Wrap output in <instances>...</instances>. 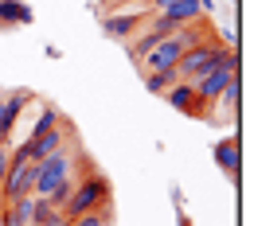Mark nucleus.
<instances>
[{
	"mask_svg": "<svg viewBox=\"0 0 254 226\" xmlns=\"http://www.w3.org/2000/svg\"><path fill=\"white\" fill-rule=\"evenodd\" d=\"M74 164H78V148H74V140H66L59 152H51V156H43V160H35V180H32V195L39 199H47V195L55 191L63 180L74 176Z\"/></svg>",
	"mask_w": 254,
	"mask_h": 226,
	"instance_id": "1",
	"label": "nucleus"
},
{
	"mask_svg": "<svg viewBox=\"0 0 254 226\" xmlns=\"http://www.w3.org/2000/svg\"><path fill=\"white\" fill-rule=\"evenodd\" d=\"M106 203H110V180L98 168H86V176L74 180V191L63 203V215L66 219H78V215H90V211L106 207Z\"/></svg>",
	"mask_w": 254,
	"mask_h": 226,
	"instance_id": "2",
	"label": "nucleus"
},
{
	"mask_svg": "<svg viewBox=\"0 0 254 226\" xmlns=\"http://www.w3.org/2000/svg\"><path fill=\"white\" fill-rule=\"evenodd\" d=\"M223 47L219 39H199V43H191L188 51L180 55V63H176V78H184V82H195L199 74H207V70H215L219 66V59H223Z\"/></svg>",
	"mask_w": 254,
	"mask_h": 226,
	"instance_id": "3",
	"label": "nucleus"
},
{
	"mask_svg": "<svg viewBox=\"0 0 254 226\" xmlns=\"http://www.w3.org/2000/svg\"><path fill=\"white\" fill-rule=\"evenodd\" d=\"M153 16V8L145 4V0H133V8H122V4H114V16H102V32L110 35V39H133V35L141 32V24Z\"/></svg>",
	"mask_w": 254,
	"mask_h": 226,
	"instance_id": "4",
	"label": "nucleus"
},
{
	"mask_svg": "<svg viewBox=\"0 0 254 226\" xmlns=\"http://www.w3.org/2000/svg\"><path fill=\"white\" fill-rule=\"evenodd\" d=\"M235 70H239V55L227 47V51H223V59H219V66H215V70H207V74H199V78L191 82V86H195V97H199V105H203V109H207L211 101H219L223 86L235 78Z\"/></svg>",
	"mask_w": 254,
	"mask_h": 226,
	"instance_id": "5",
	"label": "nucleus"
},
{
	"mask_svg": "<svg viewBox=\"0 0 254 226\" xmlns=\"http://www.w3.org/2000/svg\"><path fill=\"white\" fill-rule=\"evenodd\" d=\"M32 180H35V160H28L20 148H12L8 156V172L0 180V203H12L20 195H32Z\"/></svg>",
	"mask_w": 254,
	"mask_h": 226,
	"instance_id": "6",
	"label": "nucleus"
},
{
	"mask_svg": "<svg viewBox=\"0 0 254 226\" xmlns=\"http://www.w3.org/2000/svg\"><path fill=\"white\" fill-rule=\"evenodd\" d=\"M66 140H74V129H70V121H59V125H51V129H43V133H32V136L20 144V152H24L28 160H43V156L59 152Z\"/></svg>",
	"mask_w": 254,
	"mask_h": 226,
	"instance_id": "7",
	"label": "nucleus"
},
{
	"mask_svg": "<svg viewBox=\"0 0 254 226\" xmlns=\"http://www.w3.org/2000/svg\"><path fill=\"white\" fill-rule=\"evenodd\" d=\"M32 101H35L32 90H12L8 97H0V140H4V144H8L12 129L20 125V117H24V109H28Z\"/></svg>",
	"mask_w": 254,
	"mask_h": 226,
	"instance_id": "8",
	"label": "nucleus"
},
{
	"mask_svg": "<svg viewBox=\"0 0 254 226\" xmlns=\"http://www.w3.org/2000/svg\"><path fill=\"white\" fill-rule=\"evenodd\" d=\"M160 97H164L172 109H180V113H191V117H199V113H203V105H199V97H195V86L184 82V78H176V82H172Z\"/></svg>",
	"mask_w": 254,
	"mask_h": 226,
	"instance_id": "9",
	"label": "nucleus"
},
{
	"mask_svg": "<svg viewBox=\"0 0 254 226\" xmlns=\"http://www.w3.org/2000/svg\"><path fill=\"white\" fill-rule=\"evenodd\" d=\"M35 12L24 0H0V28H16V24H32Z\"/></svg>",
	"mask_w": 254,
	"mask_h": 226,
	"instance_id": "10",
	"label": "nucleus"
},
{
	"mask_svg": "<svg viewBox=\"0 0 254 226\" xmlns=\"http://www.w3.org/2000/svg\"><path fill=\"white\" fill-rule=\"evenodd\" d=\"M215 164L227 172V180H239V140L235 136H227V140L215 144Z\"/></svg>",
	"mask_w": 254,
	"mask_h": 226,
	"instance_id": "11",
	"label": "nucleus"
},
{
	"mask_svg": "<svg viewBox=\"0 0 254 226\" xmlns=\"http://www.w3.org/2000/svg\"><path fill=\"white\" fill-rule=\"evenodd\" d=\"M172 82H176V70H153V74H145V90L149 94H164Z\"/></svg>",
	"mask_w": 254,
	"mask_h": 226,
	"instance_id": "12",
	"label": "nucleus"
},
{
	"mask_svg": "<svg viewBox=\"0 0 254 226\" xmlns=\"http://www.w3.org/2000/svg\"><path fill=\"white\" fill-rule=\"evenodd\" d=\"M74 180H78V176H70V180H63V183H59L55 191L47 195V203H51L55 211H63V203H66V199H70V191H74Z\"/></svg>",
	"mask_w": 254,
	"mask_h": 226,
	"instance_id": "13",
	"label": "nucleus"
},
{
	"mask_svg": "<svg viewBox=\"0 0 254 226\" xmlns=\"http://www.w3.org/2000/svg\"><path fill=\"white\" fill-rule=\"evenodd\" d=\"M8 156H12V148L0 140V180H4V172H8Z\"/></svg>",
	"mask_w": 254,
	"mask_h": 226,
	"instance_id": "14",
	"label": "nucleus"
},
{
	"mask_svg": "<svg viewBox=\"0 0 254 226\" xmlns=\"http://www.w3.org/2000/svg\"><path fill=\"white\" fill-rule=\"evenodd\" d=\"M39 226H66V215H63V211H55L47 223H39Z\"/></svg>",
	"mask_w": 254,
	"mask_h": 226,
	"instance_id": "15",
	"label": "nucleus"
},
{
	"mask_svg": "<svg viewBox=\"0 0 254 226\" xmlns=\"http://www.w3.org/2000/svg\"><path fill=\"white\" fill-rule=\"evenodd\" d=\"M215 8H219V4H215V0H199V12H203V16H211V12H215Z\"/></svg>",
	"mask_w": 254,
	"mask_h": 226,
	"instance_id": "16",
	"label": "nucleus"
},
{
	"mask_svg": "<svg viewBox=\"0 0 254 226\" xmlns=\"http://www.w3.org/2000/svg\"><path fill=\"white\" fill-rule=\"evenodd\" d=\"M184 226H188V223H184Z\"/></svg>",
	"mask_w": 254,
	"mask_h": 226,
	"instance_id": "17",
	"label": "nucleus"
}]
</instances>
